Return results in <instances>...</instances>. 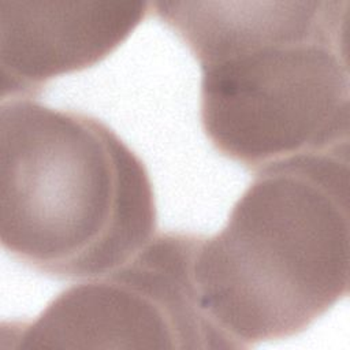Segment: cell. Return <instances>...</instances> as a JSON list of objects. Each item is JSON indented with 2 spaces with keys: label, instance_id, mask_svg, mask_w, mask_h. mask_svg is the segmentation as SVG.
Instances as JSON below:
<instances>
[{
  "label": "cell",
  "instance_id": "7a4b0ae2",
  "mask_svg": "<svg viewBox=\"0 0 350 350\" xmlns=\"http://www.w3.org/2000/svg\"><path fill=\"white\" fill-rule=\"evenodd\" d=\"M194 279L221 349L305 331L349 293V154L256 171L220 232L200 235Z\"/></svg>",
  "mask_w": 350,
  "mask_h": 350
},
{
  "label": "cell",
  "instance_id": "5b68a950",
  "mask_svg": "<svg viewBox=\"0 0 350 350\" xmlns=\"http://www.w3.org/2000/svg\"><path fill=\"white\" fill-rule=\"evenodd\" d=\"M149 11L144 0H0L1 98H36L51 79L93 67Z\"/></svg>",
  "mask_w": 350,
  "mask_h": 350
},
{
  "label": "cell",
  "instance_id": "6da1fadb",
  "mask_svg": "<svg viewBox=\"0 0 350 350\" xmlns=\"http://www.w3.org/2000/svg\"><path fill=\"white\" fill-rule=\"evenodd\" d=\"M349 0H159L154 14L201 68L212 146L256 172L349 154Z\"/></svg>",
  "mask_w": 350,
  "mask_h": 350
},
{
  "label": "cell",
  "instance_id": "3957f363",
  "mask_svg": "<svg viewBox=\"0 0 350 350\" xmlns=\"http://www.w3.org/2000/svg\"><path fill=\"white\" fill-rule=\"evenodd\" d=\"M145 163L104 122L36 98L0 104V241L59 280L101 276L154 235Z\"/></svg>",
  "mask_w": 350,
  "mask_h": 350
},
{
  "label": "cell",
  "instance_id": "277c9868",
  "mask_svg": "<svg viewBox=\"0 0 350 350\" xmlns=\"http://www.w3.org/2000/svg\"><path fill=\"white\" fill-rule=\"evenodd\" d=\"M198 234L156 232L129 261L57 294L31 321L3 323L14 349H221L200 308Z\"/></svg>",
  "mask_w": 350,
  "mask_h": 350
}]
</instances>
